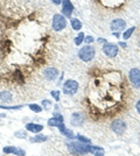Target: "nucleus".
Instances as JSON below:
<instances>
[{
  "label": "nucleus",
  "mask_w": 140,
  "mask_h": 156,
  "mask_svg": "<svg viewBox=\"0 0 140 156\" xmlns=\"http://www.w3.org/2000/svg\"><path fill=\"white\" fill-rule=\"evenodd\" d=\"M11 97H12V94L7 91H4V92H1V93H0V100H1V101L8 103V101H11V100H12V98Z\"/></svg>",
  "instance_id": "17"
},
{
  "label": "nucleus",
  "mask_w": 140,
  "mask_h": 156,
  "mask_svg": "<svg viewBox=\"0 0 140 156\" xmlns=\"http://www.w3.org/2000/svg\"><path fill=\"white\" fill-rule=\"evenodd\" d=\"M28 107L33 111V112H35V113H40L41 111H42V107L38 104H31V105H28Z\"/></svg>",
  "instance_id": "20"
},
{
  "label": "nucleus",
  "mask_w": 140,
  "mask_h": 156,
  "mask_svg": "<svg viewBox=\"0 0 140 156\" xmlns=\"http://www.w3.org/2000/svg\"><path fill=\"white\" fill-rule=\"evenodd\" d=\"M111 29L113 32H119V30H124L126 28V22L123 19H116L111 22Z\"/></svg>",
  "instance_id": "10"
},
{
  "label": "nucleus",
  "mask_w": 140,
  "mask_h": 156,
  "mask_svg": "<svg viewBox=\"0 0 140 156\" xmlns=\"http://www.w3.org/2000/svg\"><path fill=\"white\" fill-rule=\"evenodd\" d=\"M80 85L76 80L74 79H68L67 82L63 84V93L67 96H74L76 92L78 91Z\"/></svg>",
  "instance_id": "4"
},
{
  "label": "nucleus",
  "mask_w": 140,
  "mask_h": 156,
  "mask_svg": "<svg viewBox=\"0 0 140 156\" xmlns=\"http://www.w3.org/2000/svg\"><path fill=\"white\" fill-rule=\"evenodd\" d=\"M95 154H96L95 156H103V155H104V150H103V149L99 150V153H98V150H97V153H95Z\"/></svg>",
  "instance_id": "28"
},
{
  "label": "nucleus",
  "mask_w": 140,
  "mask_h": 156,
  "mask_svg": "<svg viewBox=\"0 0 140 156\" xmlns=\"http://www.w3.org/2000/svg\"><path fill=\"white\" fill-rule=\"evenodd\" d=\"M2 151L5 154H14V155L18 156H25L26 153L23 149H20V148H16V147H12V146H8V147H4Z\"/></svg>",
  "instance_id": "11"
},
{
  "label": "nucleus",
  "mask_w": 140,
  "mask_h": 156,
  "mask_svg": "<svg viewBox=\"0 0 140 156\" xmlns=\"http://www.w3.org/2000/svg\"><path fill=\"white\" fill-rule=\"evenodd\" d=\"M84 121H85V118L80 112H75L70 118V124L73 126H81L84 124Z\"/></svg>",
  "instance_id": "9"
},
{
  "label": "nucleus",
  "mask_w": 140,
  "mask_h": 156,
  "mask_svg": "<svg viewBox=\"0 0 140 156\" xmlns=\"http://www.w3.org/2000/svg\"><path fill=\"white\" fill-rule=\"evenodd\" d=\"M134 30H135V27H131V28H128V29H126L125 32L123 33V37H124V40L126 41V40H128L131 36H132V34L134 33Z\"/></svg>",
  "instance_id": "19"
},
{
  "label": "nucleus",
  "mask_w": 140,
  "mask_h": 156,
  "mask_svg": "<svg viewBox=\"0 0 140 156\" xmlns=\"http://www.w3.org/2000/svg\"><path fill=\"white\" fill-rule=\"evenodd\" d=\"M42 106H43L45 108H47V110H48V108L52 106V103H50L49 100H43V101H42Z\"/></svg>",
  "instance_id": "25"
},
{
  "label": "nucleus",
  "mask_w": 140,
  "mask_h": 156,
  "mask_svg": "<svg viewBox=\"0 0 140 156\" xmlns=\"http://www.w3.org/2000/svg\"><path fill=\"white\" fill-rule=\"evenodd\" d=\"M135 108H137V111H138V113L140 114V100L137 103V105H135Z\"/></svg>",
  "instance_id": "29"
},
{
  "label": "nucleus",
  "mask_w": 140,
  "mask_h": 156,
  "mask_svg": "<svg viewBox=\"0 0 140 156\" xmlns=\"http://www.w3.org/2000/svg\"><path fill=\"white\" fill-rule=\"evenodd\" d=\"M70 23H71V27H73L74 30H81V28H82V22H81L78 19H71Z\"/></svg>",
  "instance_id": "18"
},
{
  "label": "nucleus",
  "mask_w": 140,
  "mask_h": 156,
  "mask_svg": "<svg viewBox=\"0 0 140 156\" xmlns=\"http://www.w3.org/2000/svg\"><path fill=\"white\" fill-rule=\"evenodd\" d=\"M22 106H0V108H4V110H20Z\"/></svg>",
  "instance_id": "23"
},
{
  "label": "nucleus",
  "mask_w": 140,
  "mask_h": 156,
  "mask_svg": "<svg viewBox=\"0 0 140 156\" xmlns=\"http://www.w3.org/2000/svg\"><path fill=\"white\" fill-rule=\"evenodd\" d=\"M98 42H99V43H104V44H105V43H106V40L102 39V37H100V39H98Z\"/></svg>",
  "instance_id": "31"
},
{
  "label": "nucleus",
  "mask_w": 140,
  "mask_h": 156,
  "mask_svg": "<svg viewBox=\"0 0 140 156\" xmlns=\"http://www.w3.org/2000/svg\"><path fill=\"white\" fill-rule=\"evenodd\" d=\"M52 97H54V99L56 100V101H59L60 100V91H52Z\"/></svg>",
  "instance_id": "24"
},
{
  "label": "nucleus",
  "mask_w": 140,
  "mask_h": 156,
  "mask_svg": "<svg viewBox=\"0 0 140 156\" xmlns=\"http://www.w3.org/2000/svg\"><path fill=\"white\" fill-rule=\"evenodd\" d=\"M0 117H1V118L6 117V114H4V113H0Z\"/></svg>",
  "instance_id": "34"
},
{
  "label": "nucleus",
  "mask_w": 140,
  "mask_h": 156,
  "mask_svg": "<svg viewBox=\"0 0 140 156\" xmlns=\"http://www.w3.org/2000/svg\"><path fill=\"white\" fill-rule=\"evenodd\" d=\"M103 51L104 54L106 55L107 57H111V58H113L116 57L117 55H118V51H119V49H118V47L113 44V43H109L106 42L104 47H103Z\"/></svg>",
  "instance_id": "7"
},
{
  "label": "nucleus",
  "mask_w": 140,
  "mask_h": 156,
  "mask_svg": "<svg viewBox=\"0 0 140 156\" xmlns=\"http://www.w3.org/2000/svg\"><path fill=\"white\" fill-rule=\"evenodd\" d=\"M84 42L88 43V44H90V43L93 42V37L92 36H87V37H84Z\"/></svg>",
  "instance_id": "27"
},
{
  "label": "nucleus",
  "mask_w": 140,
  "mask_h": 156,
  "mask_svg": "<svg viewBox=\"0 0 140 156\" xmlns=\"http://www.w3.org/2000/svg\"><path fill=\"white\" fill-rule=\"evenodd\" d=\"M15 136L21 137V139L23 137V139H25V137H27V135H26V133H25V132H23V133H22V132H16V133H15Z\"/></svg>",
  "instance_id": "26"
},
{
  "label": "nucleus",
  "mask_w": 140,
  "mask_h": 156,
  "mask_svg": "<svg viewBox=\"0 0 140 156\" xmlns=\"http://www.w3.org/2000/svg\"><path fill=\"white\" fill-rule=\"evenodd\" d=\"M128 78L131 84L133 85L135 89H140V70L137 68H133L130 70L128 73Z\"/></svg>",
  "instance_id": "5"
},
{
  "label": "nucleus",
  "mask_w": 140,
  "mask_h": 156,
  "mask_svg": "<svg viewBox=\"0 0 140 156\" xmlns=\"http://www.w3.org/2000/svg\"><path fill=\"white\" fill-rule=\"evenodd\" d=\"M82 42H84V34H83V33H80V34L77 35V37L75 39V44H76V46H80Z\"/></svg>",
  "instance_id": "21"
},
{
  "label": "nucleus",
  "mask_w": 140,
  "mask_h": 156,
  "mask_svg": "<svg viewBox=\"0 0 140 156\" xmlns=\"http://www.w3.org/2000/svg\"><path fill=\"white\" fill-rule=\"evenodd\" d=\"M52 2H53V4H55V5H60L62 1H61V0H52Z\"/></svg>",
  "instance_id": "30"
},
{
  "label": "nucleus",
  "mask_w": 140,
  "mask_h": 156,
  "mask_svg": "<svg viewBox=\"0 0 140 156\" xmlns=\"http://www.w3.org/2000/svg\"><path fill=\"white\" fill-rule=\"evenodd\" d=\"M63 122V117L61 115V114H55V118H52V119H49L48 120V125L49 126H53V127H59V125L62 124Z\"/></svg>",
  "instance_id": "14"
},
{
  "label": "nucleus",
  "mask_w": 140,
  "mask_h": 156,
  "mask_svg": "<svg viewBox=\"0 0 140 156\" xmlns=\"http://www.w3.org/2000/svg\"><path fill=\"white\" fill-rule=\"evenodd\" d=\"M68 150L73 154V155H85V154H95V151L97 150H102L100 147L98 146H90L87 143L82 142H70L67 144Z\"/></svg>",
  "instance_id": "1"
},
{
  "label": "nucleus",
  "mask_w": 140,
  "mask_h": 156,
  "mask_svg": "<svg viewBox=\"0 0 140 156\" xmlns=\"http://www.w3.org/2000/svg\"><path fill=\"white\" fill-rule=\"evenodd\" d=\"M111 128H112V130H113L116 134L121 135L126 130V122L123 121L121 119H116L111 124Z\"/></svg>",
  "instance_id": "6"
},
{
  "label": "nucleus",
  "mask_w": 140,
  "mask_h": 156,
  "mask_svg": "<svg viewBox=\"0 0 140 156\" xmlns=\"http://www.w3.org/2000/svg\"><path fill=\"white\" fill-rule=\"evenodd\" d=\"M76 139H77V140H78L80 142H82V143H90V142H91V140H90V139L83 136V135H77V136H76Z\"/></svg>",
  "instance_id": "22"
},
{
  "label": "nucleus",
  "mask_w": 140,
  "mask_h": 156,
  "mask_svg": "<svg viewBox=\"0 0 140 156\" xmlns=\"http://www.w3.org/2000/svg\"><path fill=\"white\" fill-rule=\"evenodd\" d=\"M113 35L114 36H117V37H119V33L117 32V33H113Z\"/></svg>",
  "instance_id": "33"
},
{
  "label": "nucleus",
  "mask_w": 140,
  "mask_h": 156,
  "mask_svg": "<svg viewBox=\"0 0 140 156\" xmlns=\"http://www.w3.org/2000/svg\"><path fill=\"white\" fill-rule=\"evenodd\" d=\"M52 25H53V29L55 32H61L67 27V20L61 14H55L53 16Z\"/></svg>",
  "instance_id": "3"
},
{
  "label": "nucleus",
  "mask_w": 140,
  "mask_h": 156,
  "mask_svg": "<svg viewBox=\"0 0 140 156\" xmlns=\"http://www.w3.org/2000/svg\"><path fill=\"white\" fill-rule=\"evenodd\" d=\"M47 140H48V137H47V136H43V135H36V136L31 137V139H29V141H31L32 143L46 142Z\"/></svg>",
  "instance_id": "16"
},
{
  "label": "nucleus",
  "mask_w": 140,
  "mask_h": 156,
  "mask_svg": "<svg viewBox=\"0 0 140 156\" xmlns=\"http://www.w3.org/2000/svg\"><path fill=\"white\" fill-rule=\"evenodd\" d=\"M59 129H60L61 134H64L67 137H70V139H74V137H75V135L73 134V132L70 129H68L67 127H66V125L63 124V122L59 125Z\"/></svg>",
  "instance_id": "15"
},
{
  "label": "nucleus",
  "mask_w": 140,
  "mask_h": 156,
  "mask_svg": "<svg viewBox=\"0 0 140 156\" xmlns=\"http://www.w3.org/2000/svg\"><path fill=\"white\" fill-rule=\"evenodd\" d=\"M26 129L29 130V132H32L34 134H38V133H40L43 130V126L42 125H39V124H33V122H29V124L26 125Z\"/></svg>",
  "instance_id": "13"
},
{
  "label": "nucleus",
  "mask_w": 140,
  "mask_h": 156,
  "mask_svg": "<svg viewBox=\"0 0 140 156\" xmlns=\"http://www.w3.org/2000/svg\"><path fill=\"white\" fill-rule=\"evenodd\" d=\"M43 75L45 77L48 79V80H54L55 78L59 76V70L57 69H54V68H48L43 71Z\"/></svg>",
  "instance_id": "12"
},
{
  "label": "nucleus",
  "mask_w": 140,
  "mask_h": 156,
  "mask_svg": "<svg viewBox=\"0 0 140 156\" xmlns=\"http://www.w3.org/2000/svg\"><path fill=\"white\" fill-rule=\"evenodd\" d=\"M95 55H96V50H95V48L91 46H85L83 47V48H81L80 51H78V57L80 59H82L83 62H90V61H92L93 57H95Z\"/></svg>",
  "instance_id": "2"
},
{
  "label": "nucleus",
  "mask_w": 140,
  "mask_h": 156,
  "mask_svg": "<svg viewBox=\"0 0 140 156\" xmlns=\"http://www.w3.org/2000/svg\"><path fill=\"white\" fill-rule=\"evenodd\" d=\"M119 46L121 48H126V43H124V42H119Z\"/></svg>",
  "instance_id": "32"
},
{
  "label": "nucleus",
  "mask_w": 140,
  "mask_h": 156,
  "mask_svg": "<svg viewBox=\"0 0 140 156\" xmlns=\"http://www.w3.org/2000/svg\"><path fill=\"white\" fill-rule=\"evenodd\" d=\"M74 12V5L70 0H62V14L67 18H70Z\"/></svg>",
  "instance_id": "8"
}]
</instances>
